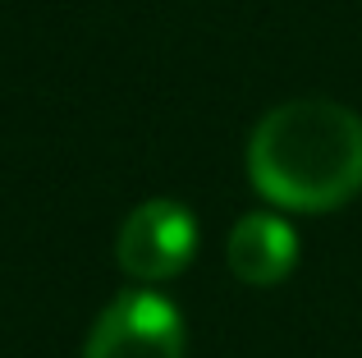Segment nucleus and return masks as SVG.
I'll use <instances>...</instances> for the list:
<instances>
[{"instance_id": "nucleus-1", "label": "nucleus", "mask_w": 362, "mask_h": 358, "mask_svg": "<svg viewBox=\"0 0 362 358\" xmlns=\"http://www.w3.org/2000/svg\"><path fill=\"white\" fill-rule=\"evenodd\" d=\"M247 184L275 212H339L362 193V115L330 97L280 101L247 138Z\"/></svg>"}, {"instance_id": "nucleus-2", "label": "nucleus", "mask_w": 362, "mask_h": 358, "mask_svg": "<svg viewBox=\"0 0 362 358\" xmlns=\"http://www.w3.org/2000/svg\"><path fill=\"white\" fill-rule=\"evenodd\" d=\"M197 258V216L175 197L138 202L115 230V262L138 285H165Z\"/></svg>"}, {"instance_id": "nucleus-4", "label": "nucleus", "mask_w": 362, "mask_h": 358, "mask_svg": "<svg viewBox=\"0 0 362 358\" xmlns=\"http://www.w3.org/2000/svg\"><path fill=\"white\" fill-rule=\"evenodd\" d=\"M225 258H230L234 280L252 289H271L289 280V271L298 267V234L280 212H247L230 230Z\"/></svg>"}, {"instance_id": "nucleus-3", "label": "nucleus", "mask_w": 362, "mask_h": 358, "mask_svg": "<svg viewBox=\"0 0 362 358\" xmlns=\"http://www.w3.org/2000/svg\"><path fill=\"white\" fill-rule=\"evenodd\" d=\"M184 317L156 289H124L97 313L83 358H184Z\"/></svg>"}]
</instances>
